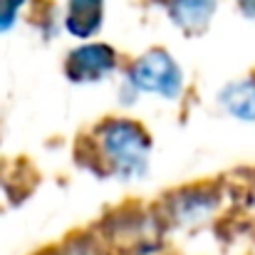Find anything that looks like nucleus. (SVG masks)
<instances>
[{"mask_svg": "<svg viewBox=\"0 0 255 255\" xmlns=\"http://www.w3.org/2000/svg\"><path fill=\"white\" fill-rule=\"evenodd\" d=\"M114 70H117V52L102 42L82 45V47L72 50L65 60V75L77 85L99 82L107 75H112Z\"/></svg>", "mask_w": 255, "mask_h": 255, "instance_id": "obj_3", "label": "nucleus"}, {"mask_svg": "<svg viewBox=\"0 0 255 255\" xmlns=\"http://www.w3.org/2000/svg\"><path fill=\"white\" fill-rule=\"evenodd\" d=\"M221 104L231 117L255 122V75L226 87L221 92Z\"/></svg>", "mask_w": 255, "mask_h": 255, "instance_id": "obj_6", "label": "nucleus"}, {"mask_svg": "<svg viewBox=\"0 0 255 255\" xmlns=\"http://www.w3.org/2000/svg\"><path fill=\"white\" fill-rule=\"evenodd\" d=\"M218 0H166L169 17L188 35H198L213 20Z\"/></svg>", "mask_w": 255, "mask_h": 255, "instance_id": "obj_4", "label": "nucleus"}, {"mask_svg": "<svg viewBox=\"0 0 255 255\" xmlns=\"http://www.w3.org/2000/svg\"><path fill=\"white\" fill-rule=\"evenodd\" d=\"M129 87L136 92H154L159 97L176 99L183 87V75L166 50L154 47L129 67Z\"/></svg>", "mask_w": 255, "mask_h": 255, "instance_id": "obj_2", "label": "nucleus"}, {"mask_svg": "<svg viewBox=\"0 0 255 255\" xmlns=\"http://www.w3.org/2000/svg\"><path fill=\"white\" fill-rule=\"evenodd\" d=\"M104 0H70L67 2V30L77 37H92L102 27Z\"/></svg>", "mask_w": 255, "mask_h": 255, "instance_id": "obj_5", "label": "nucleus"}, {"mask_svg": "<svg viewBox=\"0 0 255 255\" xmlns=\"http://www.w3.org/2000/svg\"><path fill=\"white\" fill-rule=\"evenodd\" d=\"M92 151L104 164V171L117 178H139L151 151V136L139 122L109 119L97 127L92 139Z\"/></svg>", "mask_w": 255, "mask_h": 255, "instance_id": "obj_1", "label": "nucleus"}, {"mask_svg": "<svg viewBox=\"0 0 255 255\" xmlns=\"http://www.w3.org/2000/svg\"><path fill=\"white\" fill-rule=\"evenodd\" d=\"M238 5L248 17H255V0H238Z\"/></svg>", "mask_w": 255, "mask_h": 255, "instance_id": "obj_8", "label": "nucleus"}, {"mask_svg": "<svg viewBox=\"0 0 255 255\" xmlns=\"http://www.w3.org/2000/svg\"><path fill=\"white\" fill-rule=\"evenodd\" d=\"M22 2L25 0H0V32L10 30L15 25V17H17Z\"/></svg>", "mask_w": 255, "mask_h": 255, "instance_id": "obj_7", "label": "nucleus"}]
</instances>
